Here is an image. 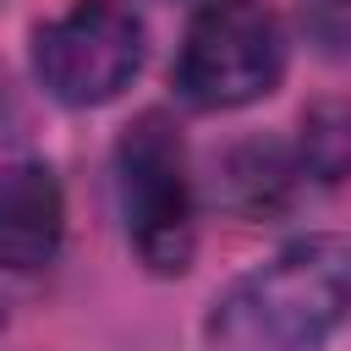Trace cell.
<instances>
[{
	"label": "cell",
	"mask_w": 351,
	"mask_h": 351,
	"mask_svg": "<svg viewBox=\"0 0 351 351\" xmlns=\"http://www.w3.org/2000/svg\"><path fill=\"white\" fill-rule=\"evenodd\" d=\"M351 324V236L307 230L236 274L203 313L208 351H324Z\"/></svg>",
	"instance_id": "cell-1"
},
{
	"label": "cell",
	"mask_w": 351,
	"mask_h": 351,
	"mask_svg": "<svg viewBox=\"0 0 351 351\" xmlns=\"http://www.w3.org/2000/svg\"><path fill=\"white\" fill-rule=\"evenodd\" d=\"M110 170L132 258L159 280H181L197 258V181L176 115L170 110L132 115V126L115 137Z\"/></svg>",
	"instance_id": "cell-2"
},
{
	"label": "cell",
	"mask_w": 351,
	"mask_h": 351,
	"mask_svg": "<svg viewBox=\"0 0 351 351\" xmlns=\"http://www.w3.org/2000/svg\"><path fill=\"white\" fill-rule=\"evenodd\" d=\"M285 22L263 0H197L170 66V88L186 110L230 115L269 99L285 82Z\"/></svg>",
	"instance_id": "cell-3"
},
{
	"label": "cell",
	"mask_w": 351,
	"mask_h": 351,
	"mask_svg": "<svg viewBox=\"0 0 351 351\" xmlns=\"http://www.w3.org/2000/svg\"><path fill=\"white\" fill-rule=\"evenodd\" d=\"M148 60V22L126 0H71L27 33V66L60 110L115 104Z\"/></svg>",
	"instance_id": "cell-4"
},
{
	"label": "cell",
	"mask_w": 351,
	"mask_h": 351,
	"mask_svg": "<svg viewBox=\"0 0 351 351\" xmlns=\"http://www.w3.org/2000/svg\"><path fill=\"white\" fill-rule=\"evenodd\" d=\"M66 241V186L49 159L0 165V269L38 274L60 258Z\"/></svg>",
	"instance_id": "cell-5"
},
{
	"label": "cell",
	"mask_w": 351,
	"mask_h": 351,
	"mask_svg": "<svg viewBox=\"0 0 351 351\" xmlns=\"http://www.w3.org/2000/svg\"><path fill=\"white\" fill-rule=\"evenodd\" d=\"M307 192V170L296 143L285 137H241L214 159V203L236 219H280Z\"/></svg>",
	"instance_id": "cell-6"
},
{
	"label": "cell",
	"mask_w": 351,
	"mask_h": 351,
	"mask_svg": "<svg viewBox=\"0 0 351 351\" xmlns=\"http://www.w3.org/2000/svg\"><path fill=\"white\" fill-rule=\"evenodd\" d=\"M307 186H340L351 181V104H313L302 115L296 137Z\"/></svg>",
	"instance_id": "cell-7"
},
{
	"label": "cell",
	"mask_w": 351,
	"mask_h": 351,
	"mask_svg": "<svg viewBox=\"0 0 351 351\" xmlns=\"http://www.w3.org/2000/svg\"><path fill=\"white\" fill-rule=\"evenodd\" d=\"M302 27L318 55L351 60V0H302Z\"/></svg>",
	"instance_id": "cell-8"
},
{
	"label": "cell",
	"mask_w": 351,
	"mask_h": 351,
	"mask_svg": "<svg viewBox=\"0 0 351 351\" xmlns=\"http://www.w3.org/2000/svg\"><path fill=\"white\" fill-rule=\"evenodd\" d=\"M0 335H5V302H0Z\"/></svg>",
	"instance_id": "cell-9"
}]
</instances>
